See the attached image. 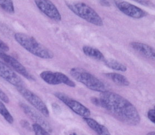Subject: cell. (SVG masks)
I'll return each mask as SVG.
<instances>
[{
  "label": "cell",
  "instance_id": "obj_1",
  "mask_svg": "<svg viewBox=\"0 0 155 135\" xmlns=\"http://www.w3.org/2000/svg\"><path fill=\"white\" fill-rule=\"evenodd\" d=\"M102 108L117 119L129 125L136 126L140 123V116L131 102L114 92L106 91L100 94Z\"/></svg>",
  "mask_w": 155,
  "mask_h": 135
},
{
  "label": "cell",
  "instance_id": "obj_2",
  "mask_svg": "<svg viewBox=\"0 0 155 135\" xmlns=\"http://www.w3.org/2000/svg\"><path fill=\"white\" fill-rule=\"evenodd\" d=\"M15 39L18 43L22 46L29 52L41 58H53V52L38 42L34 37L24 33H16L15 34Z\"/></svg>",
  "mask_w": 155,
  "mask_h": 135
},
{
  "label": "cell",
  "instance_id": "obj_3",
  "mask_svg": "<svg viewBox=\"0 0 155 135\" xmlns=\"http://www.w3.org/2000/svg\"><path fill=\"white\" fill-rule=\"evenodd\" d=\"M71 77L78 82L83 83L89 89L97 92H105L107 87L102 81L81 68H73L70 71Z\"/></svg>",
  "mask_w": 155,
  "mask_h": 135
},
{
  "label": "cell",
  "instance_id": "obj_4",
  "mask_svg": "<svg viewBox=\"0 0 155 135\" xmlns=\"http://www.w3.org/2000/svg\"><path fill=\"white\" fill-rule=\"evenodd\" d=\"M66 6L78 17L91 24L101 27L103 25L102 19L91 7L83 2L66 3Z\"/></svg>",
  "mask_w": 155,
  "mask_h": 135
},
{
  "label": "cell",
  "instance_id": "obj_5",
  "mask_svg": "<svg viewBox=\"0 0 155 135\" xmlns=\"http://www.w3.org/2000/svg\"><path fill=\"white\" fill-rule=\"evenodd\" d=\"M54 95L78 115L84 118H88L91 115V111L88 108L65 93L62 92H55Z\"/></svg>",
  "mask_w": 155,
  "mask_h": 135
},
{
  "label": "cell",
  "instance_id": "obj_6",
  "mask_svg": "<svg viewBox=\"0 0 155 135\" xmlns=\"http://www.w3.org/2000/svg\"><path fill=\"white\" fill-rule=\"evenodd\" d=\"M24 98L45 117H49V111L43 101L37 95L25 87H17Z\"/></svg>",
  "mask_w": 155,
  "mask_h": 135
},
{
  "label": "cell",
  "instance_id": "obj_7",
  "mask_svg": "<svg viewBox=\"0 0 155 135\" xmlns=\"http://www.w3.org/2000/svg\"><path fill=\"white\" fill-rule=\"evenodd\" d=\"M114 2L117 7L121 12L131 18H143L147 15L146 11L127 2L115 1Z\"/></svg>",
  "mask_w": 155,
  "mask_h": 135
},
{
  "label": "cell",
  "instance_id": "obj_8",
  "mask_svg": "<svg viewBox=\"0 0 155 135\" xmlns=\"http://www.w3.org/2000/svg\"><path fill=\"white\" fill-rule=\"evenodd\" d=\"M0 58L8 65L12 69H14L19 74L22 75L29 80H34V78L28 72L26 68L23 65L19 62L17 59L14 58L12 56L7 55L6 53L3 52L2 49H0Z\"/></svg>",
  "mask_w": 155,
  "mask_h": 135
},
{
  "label": "cell",
  "instance_id": "obj_9",
  "mask_svg": "<svg viewBox=\"0 0 155 135\" xmlns=\"http://www.w3.org/2000/svg\"><path fill=\"white\" fill-rule=\"evenodd\" d=\"M35 3L38 8L50 18L57 22L61 20V15L52 2L48 0H37Z\"/></svg>",
  "mask_w": 155,
  "mask_h": 135
},
{
  "label": "cell",
  "instance_id": "obj_10",
  "mask_svg": "<svg viewBox=\"0 0 155 135\" xmlns=\"http://www.w3.org/2000/svg\"><path fill=\"white\" fill-rule=\"evenodd\" d=\"M19 106L21 108L22 111H24V113L33 121H34V123L40 125L41 127L47 130L48 132H52L51 126L50 125L49 123L41 116V114L39 113L33 108L23 103H20Z\"/></svg>",
  "mask_w": 155,
  "mask_h": 135
},
{
  "label": "cell",
  "instance_id": "obj_11",
  "mask_svg": "<svg viewBox=\"0 0 155 135\" xmlns=\"http://www.w3.org/2000/svg\"><path fill=\"white\" fill-rule=\"evenodd\" d=\"M0 77L16 87H24L23 81L12 69L0 61Z\"/></svg>",
  "mask_w": 155,
  "mask_h": 135
},
{
  "label": "cell",
  "instance_id": "obj_12",
  "mask_svg": "<svg viewBox=\"0 0 155 135\" xmlns=\"http://www.w3.org/2000/svg\"><path fill=\"white\" fill-rule=\"evenodd\" d=\"M40 77L47 83L56 85L63 83L65 77V74L60 72L44 71L41 73Z\"/></svg>",
  "mask_w": 155,
  "mask_h": 135
},
{
  "label": "cell",
  "instance_id": "obj_13",
  "mask_svg": "<svg viewBox=\"0 0 155 135\" xmlns=\"http://www.w3.org/2000/svg\"><path fill=\"white\" fill-rule=\"evenodd\" d=\"M130 45L137 52L148 59L155 61V49L151 46L138 42H132Z\"/></svg>",
  "mask_w": 155,
  "mask_h": 135
},
{
  "label": "cell",
  "instance_id": "obj_14",
  "mask_svg": "<svg viewBox=\"0 0 155 135\" xmlns=\"http://www.w3.org/2000/svg\"><path fill=\"white\" fill-rule=\"evenodd\" d=\"M84 120L90 128L92 129L97 135H111L106 126L100 124L93 119L88 117L84 118Z\"/></svg>",
  "mask_w": 155,
  "mask_h": 135
},
{
  "label": "cell",
  "instance_id": "obj_15",
  "mask_svg": "<svg viewBox=\"0 0 155 135\" xmlns=\"http://www.w3.org/2000/svg\"><path fill=\"white\" fill-rule=\"evenodd\" d=\"M105 76L119 86H127L130 85V82L127 77L123 75L115 73H106Z\"/></svg>",
  "mask_w": 155,
  "mask_h": 135
},
{
  "label": "cell",
  "instance_id": "obj_16",
  "mask_svg": "<svg viewBox=\"0 0 155 135\" xmlns=\"http://www.w3.org/2000/svg\"><path fill=\"white\" fill-rule=\"evenodd\" d=\"M82 50L84 54L90 58L101 61H104V59H106L104 58V56L103 55L102 53L98 49L92 47L84 46L82 47Z\"/></svg>",
  "mask_w": 155,
  "mask_h": 135
},
{
  "label": "cell",
  "instance_id": "obj_17",
  "mask_svg": "<svg viewBox=\"0 0 155 135\" xmlns=\"http://www.w3.org/2000/svg\"><path fill=\"white\" fill-rule=\"evenodd\" d=\"M103 61L107 67L113 70L122 72H125L127 71V66L114 59H105Z\"/></svg>",
  "mask_w": 155,
  "mask_h": 135
},
{
  "label": "cell",
  "instance_id": "obj_18",
  "mask_svg": "<svg viewBox=\"0 0 155 135\" xmlns=\"http://www.w3.org/2000/svg\"><path fill=\"white\" fill-rule=\"evenodd\" d=\"M0 114L9 124H12L14 122V119L12 115L10 114L6 106L1 101H0Z\"/></svg>",
  "mask_w": 155,
  "mask_h": 135
},
{
  "label": "cell",
  "instance_id": "obj_19",
  "mask_svg": "<svg viewBox=\"0 0 155 135\" xmlns=\"http://www.w3.org/2000/svg\"><path fill=\"white\" fill-rule=\"evenodd\" d=\"M0 7L7 12L9 13L15 12V8L12 1L0 0Z\"/></svg>",
  "mask_w": 155,
  "mask_h": 135
},
{
  "label": "cell",
  "instance_id": "obj_20",
  "mask_svg": "<svg viewBox=\"0 0 155 135\" xmlns=\"http://www.w3.org/2000/svg\"><path fill=\"white\" fill-rule=\"evenodd\" d=\"M32 127L35 135H51L49 132L39 124L34 123Z\"/></svg>",
  "mask_w": 155,
  "mask_h": 135
},
{
  "label": "cell",
  "instance_id": "obj_21",
  "mask_svg": "<svg viewBox=\"0 0 155 135\" xmlns=\"http://www.w3.org/2000/svg\"><path fill=\"white\" fill-rule=\"evenodd\" d=\"M147 117L149 120L155 124V109H152L147 112Z\"/></svg>",
  "mask_w": 155,
  "mask_h": 135
},
{
  "label": "cell",
  "instance_id": "obj_22",
  "mask_svg": "<svg viewBox=\"0 0 155 135\" xmlns=\"http://www.w3.org/2000/svg\"><path fill=\"white\" fill-rule=\"evenodd\" d=\"M0 99L5 103H8L9 102V99L8 97L6 95L5 92L0 89Z\"/></svg>",
  "mask_w": 155,
  "mask_h": 135
},
{
  "label": "cell",
  "instance_id": "obj_23",
  "mask_svg": "<svg viewBox=\"0 0 155 135\" xmlns=\"http://www.w3.org/2000/svg\"><path fill=\"white\" fill-rule=\"evenodd\" d=\"M91 101L93 105L98 106V107H102V102H101V100L100 98L92 97L91 98Z\"/></svg>",
  "mask_w": 155,
  "mask_h": 135
},
{
  "label": "cell",
  "instance_id": "obj_24",
  "mask_svg": "<svg viewBox=\"0 0 155 135\" xmlns=\"http://www.w3.org/2000/svg\"><path fill=\"white\" fill-rule=\"evenodd\" d=\"M0 49L3 50L5 51H9V47L3 41L0 40Z\"/></svg>",
  "mask_w": 155,
  "mask_h": 135
},
{
  "label": "cell",
  "instance_id": "obj_25",
  "mask_svg": "<svg viewBox=\"0 0 155 135\" xmlns=\"http://www.w3.org/2000/svg\"><path fill=\"white\" fill-rule=\"evenodd\" d=\"M135 2L140 3V5H141L143 6H149L151 4V2L150 1H141V0H140V1H135Z\"/></svg>",
  "mask_w": 155,
  "mask_h": 135
},
{
  "label": "cell",
  "instance_id": "obj_26",
  "mask_svg": "<svg viewBox=\"0 0 155 135\" xmlns=\"http://www.w3.org/2000/svg\"><path fill=\"white\" fill-rule=\"evenodd\" d=\"M100 4L102 5L103 6L109 7L110 6V3L107 1H100Z\"/></svg>",
  "mask_w": 155,
  "mask_h": 135
},
{
  "label": "cell",
  "instance_id": "obj_27",
  "mask_svg": "<svg viewBox=\"0 0 155 135\" xmlns=\"http://www.w3.org/2000/svg\"><path fill=\"white\" fill-rule=\"evenodd\" d=\"M146 135H155V131H152L147 133Z\"/></svg>",
  "mask_w": 155,
  "mask_h": 135
},
{
  "label": "cell",
  "instance_id": "obj_28",
  "mask_svg": "<svg viewBox=\"0 0 155 135\" xmlns=\"http://www.w3.org/2000/svg\"><path fill=\"white\" fill-rule=\"evenodd\" d=\"M76 135V134H75V133H73V134H72V135Z\"/></svg>",
  "mask_w": 155,
  "mask_h": 135
},
{
  "label": "cell",
  "instance_id": "obj_29",
  "mask_svg": "<svg viewBox=\"0 0 155 135\" xmlns=\"http://www.w3.org/2000/svg\"><path fill=\"white\" fill-rule=\"evenodd\" d=\"M154 109H155V107H154Z\"/></svg>",
  "mask_w": 155,
  "mask_h": 135
}]
</instances>
